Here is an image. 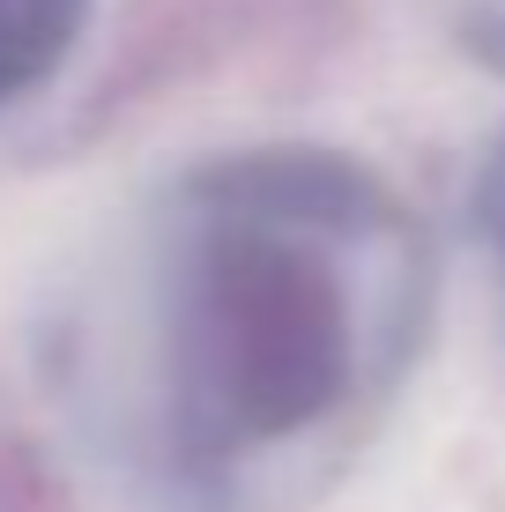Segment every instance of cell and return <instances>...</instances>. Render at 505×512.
I'll return each instance as SVG.
<instances>
[{"instance_id":"1","label":"cell","mask_w":505,"mask_h":512,"mask_svg":"<svg viewBox=\"0 0 505 512\" xmlns=\"http://www.w3.org/2000/svg\"><path fill=\"white\" fill-rule=\"evenodd\" d=\"M431 245L342 149H231L142 238V431L171 498L238 512L327 483L402 394Z\"/></svg>"},{"instance_id":"2","label":"cell","mask_w":505,"mask_h":512,"mask_svg":"<svg viewBox=\"0 0 505 512\" xmlns=\"http://www.w3.org/2000/svg\"><path fill=\"white\" fill-rule=\"evenodd\" d=\"M90 0H0V104L45 90L82 38Z\"/></svg>"},{"instance_id":"3","label":"cell","mask_w":505,"mask_h":512,"mask_svg":"<svg viewBox=\"0 0 505 512\" xmlns=\"http://www.w3.org/2000/svg\"><path fill=\"white\" fill-rule=\"evenodd\" d=\"M476 231H483V245H491V260L505 275V134H498L491 164H483V179H476Z\"/></svg>"}]
</instances>
